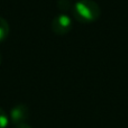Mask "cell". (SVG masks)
<instances>
[{"instance_id": "cell-5", "label": "cell", "mask_w": 128, "mask_h": 128, "mask_svg": "<svg viewBox=\"0 0 128 128\" xmlns=\"http://www.w3.org/2000/svg\"><path fill=\"white\" fill-rule=\"evenodd\" d=\"M9 125V117L4 109L0 108V128H7Z\"/></svg>"}, {"instance_id": "cell-1", "label": "cell", "mask_w": 128, "mask_h": 128, "mask_svg": "<svg viewBox=\"0 0 128 128\" xmlns=\"http://www.w3.org/2000/svg\"><path fill=\"white\" fill-rule=\"evenodd\" d=\"M73 18L82 24H90L99 19L101 9L93 0H79L73 4Z\"/></svg>"}, {"instance_id": "cell-2", "label": "cell", "mask_w": 128, "mask_h": 128, "mask_svg": "<svg viewBox=\"0 0 128 128\" xmlns=\"http://www.w3.org/2000/svg\"><path fill=\"white\" fill-rule=\"evenodd\" d=\"M72 27V19L65 14H61V15L56 16L52 22V30H53L54 34H56L58 36H63L70 33Z\"/></svg>"}, {"instance_id": "cell-6", "label": "cell", "mask_w": 128, "mask_h": 128, "mask_svg": "<svg viewBox=\"0 0 128 128\" xmlns=\"http://www.w3.org/2000/svg\"><path fill=\"white\" fill-rule=\"evenodd\" d=\"M16 128H32V127L27 124H22V125H19V126H17Z\"/></svg>"}, {"instance_id": "cell-3", "label": "cell", "mask_w": 128, "mask_h": 128, "mask_svg": "<svg viewBox=\"0 0 128 128\" xmlns=\"http://www.w3.org/2000/svg\"><path fill=\"white\" fill-rule=\"evenodd\" d=\"M10 120L14 125L19 126L22 124H25L27 119L29 117V108L24 104H19L17 106H15L10 111Z\"/></svg>"}, {"instance_id": "cell-7", "label": "cell", "mask_w": 128, "mask_h": 128, "mask_svg": "<svg viewBox=\"0 0 128 128\" xmlns=\"http://www.w3.org/2000/svg\"><path fill=\"white\" fill-rule=\"evenodd\" d=\"M1 63H2V55H1V53H0V65H1Z\"/></svg>"}, {"instance_id": "cell-4", "label": "cell", "mask_w": 128, "mask_h": 128, "mask_svg": "<svg viewBox=\"0 0 128 128\" xmlns=\"http://www.w3.org/2000/svg\"><path fill=\"white\" fill-rule=\"evenodd\" d=\"M9 32H10V27H9L8 22L4 18L0 17V44L7 40Z\"/></svg>"}]
</instances>
